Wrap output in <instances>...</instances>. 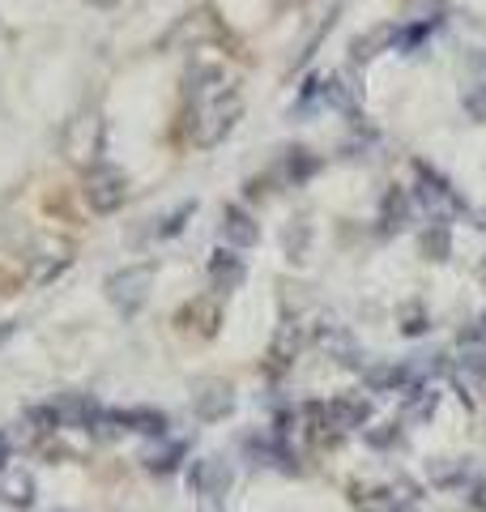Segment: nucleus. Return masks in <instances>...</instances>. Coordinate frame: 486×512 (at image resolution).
I'll use <instances>...</instances> for the list:
<instances>
[{
  "instance_id": "16",
  "label": "nucleus",
  "mask_w": 486,
  "mask_h": 512,
  "mask_svg": "<svg viewBox=\"0 0 486 512\" xmlns=\"http://www.w3.org/2000/svg\"><path fill=\"white\" fill-rule=\"evenodd\" d=\"M393 43H397V26H380V30H371V35L354 39L350 56H354V64H367V60H376L380 52H388Z\"/></svg>"
},
{
  "instance_id": "19",
  "label": "nucleus",
  "mask_w": 486,
  "mask_h": 512,
  "mask_svg": "<svg viewBox=\"0 0 486 512\" xmlns=\"http://www.w3.org/2000/svg\"><path fill=\"white\" fill-rule=\"evenodd\" d=\"M435 26H440V18H418V22H410V26H401L393 52H414V47H423V39H431Z\"/></svg>"
},
{
  "instance_id": "22",
  "label": "nucleus",
  "mask_w": 486,
  "mask_h": 512,
  "mask_svg": "<svg viewBox=\"0 0 486 512\" xmlns=\"http://www.w3.org/2000/svg\"><path fill=\"white\" fill-rule=\"evenodd\" d=\"M427 474H431V483H435V487H457V483H465L469 466H465V461L440 457V461H431V466H427Z\"/></svg>"
},
{
  "instance_id": "10",
  "label": "nucleus",
  "mask_w": 486,
  "mask_h": 512,
  "mask_svg": "<svg viewBox=\"0 0 486 512\" xmlns=\"http://www.w3.org/2000/svg\"><path fill=\"white\" fill-rule=\"evenodd\" d=\"M52 406H56V419H60V427H81V431H86V427L94 423V414L103 410V406L94 402L90 393H60Z\"/></svg>"
},
{
  "instance_id": "20",
  "label": "nucleus",
  "mask_w": 486,
  "mask_h": 512,
  "mask_svg": "<svg viewBox=\"0 0 486 512\" xmlns=\"http://www.w3.org/2000/svg\"><path fill=\"white\" fill-rule=\"evenodd\" d=\"M192 316H197L201 320V333H205V338H214V333H218V320H222V312H218V299H192L188 303V308H184V320H192Z\"/></svg>"
},
{
  "instance_id": "8",
  "label": "nucleus",
  "mask_w": 486,
  "mask_h": 512,
  "mask_svg": "<svg viewBox=\"0 0 486 512\" xmlns=\"http://www.w3.org/2000/svg\"><path fill=\"white\" fill-rule=\"evenodd\" d=\"M218 231L226 239V248H252L256 239H261V227H256V218L243 210V205H226Z\"/></svg>"
},
{
  "instance_id": "7",
  "label": "nucleus",
  "mask_w": 486,
  "mask_h": 512,
  "mask_svg": "<svg viewBox=\"0 0 486 512\" xmlns=\"http://www.w3.org/2000/svg\"><path fill=\"white\" fill-rule=\"evenodd\" d=\"M205 274H209V286H214L218 295H231L248 282V265H243V256H235L231 248H218L214 256H209Z\"/></svg>"
},
{
  "instance_id": "31",
  "label": "nucleus",
  "mask_w": 486,
  "mask_h": 512,
  "mask_svg": "<svg viewBox=\"0 0 486 512\" xmlns=\"http://www.w3.org/2000/svg\"><path fill=\"white\" fill-rule=\"evenodd\" d=\"M393 512H418V508H414V500H397Z\"/></svg>"
},
{
  "instance_id": "23",
  "label": "nucleus",
  "mask_w": 486,
  "mask_h": 512,
  "mask_svg": "<svg viewBox=\"0 0 486 512\" xmlns=\"http://www.w3.org/2000/svg\"><path fill=\"white\" fill-rule=\"evenodd\" d=\"M5 504H13V508L35 504V478H30V474H13L5 483Z\"/></svg>"
},
{
  "instance_id": "3",
  "label": "nucleus",
  "mask_w": 486,
  "mask_h": 512,
  "mask_svg": "<svg viewBox=\"0 0 486 512\" xmlns=\"http://www.w3.org/2000/svg\"><path fill=\"white\" fill-rule=\"evenodd\" d=\"M81 197H86L94 214H116L128 201V175L111 163H90L86 180H81Z\"/></svg>"
},
{
  "instance_id": "26",
  "label": "nucleus",
  "mask_w": 486,
  "mask_h": 512,
  "mask_svg": "<svg viewBox=\"0 0 486 512\" xmlns=\"http://www.w3.org/2000/svg\"><path fill=\"white\" fill-rule=\"evenodd\" d=\"M465 116L469 120H478V124H486V82H478L474 90H465Z\"/></svg>"
},
{
  "instance_id": "32",
  "label": "nucleus",
  "mask_w": 486,
  "mask_h": 512,
  "mask_svg": "<svg viewBox=\"0 0 486 512\" xmlns=\"http://www.w3.org/2000/svg\"><path fill=\"white\" fill-rule=\"evenodd\" d=\"M469 333H474V338H482V342H486V316H482V320H478V325L469 329Z\"/></svg>"
},
{
  "instance_id": "25",
  "label": "nucleus",
  "mask_w": 486,
  "mask_h": 512,
  "mask_svg": "<svg viewBox=\"0 0 486 512\" xmlns=\"http://www.w3.org/2000/svg\"><path fill=\"white\" fill-rule=\"evenodd\" d=\"M363 440L371 448H393L401 440V423H380V427H363Z\"/></svg>"
},
{
  "instance_id": "27",
  "label": "nucleus",
  "mask_w": 486,
  "mask_h": 512,
  "mask_svg": "<svg viewBox=\"0 0 486 512\" xmlns=\"http://www.w3.org/2000/svg\"><path fill=\"white\" fill-rule=\"evenodd\" d=\"M192 214H197V201H184L180 210H175V214H171V218H167V222H162V227H158V235H162V239L180 235V231H184V222H188Z\"/></svg>"
},
{
  "instance_id": "9",
  "label": "nucleus",
  "mask_w": 486,
  "mask_h": 512,
  "mask_svg": "<svg viewBox=\"0 0 486 512\" xmlns=\"http://www.w3.org/2000/svg\"><path fill=\"white\" fill-rule=\"evenodd\" d=\"M324 414H329V427L333 431H363L367 419H371V406L363 402V397H333L329 406H324Z\"/></svg>"
},
{
  "instance_id": "18",
  "label": "nucleus",
  "mask_w": 486,
  "mask_h": 512,
  "mask_svg": "<svg viewBox=\"0 0 486 512\" xmlns=\"http://www.w3.org/2000/svg\"><path fill=\"white\" fill-rule=\"evenodd\" d=\"M320 103L324 107H337V111H354V86L346 82L342 73L324 77V82H320Z\"/></svg>"
},
{
  "instance_id": "21",
  "label": "nucleus",
  "mask_w": 486,
  "mask_h": 512,
  "mask_svg": "<svg viewBox=\"0 0 486 512\" xmlns=\"http://www.w3.org/2000/svg\"><path fill=\"white\" fill-rule=\"evenodd\" d=\"M295 350H299V329H295V325H290V320H286V325L278 329V338H273V350H269V359H273V372H278V367H286L290 359H295Z\"/></svg>"
},
{
  "instance_id": "1",
  "label": "nucleus",
  "mask_w": 486,
  "mask_h": 512,
  "mask_svg": "<svg viewBox=\"0 0 486 512\" xmlns=\"http://www.w3.org/2000/svg\"><path fill=\"white\" fill-rule=\"evenodd\" d=\"M239 116H243L239 90L218 86L209 99H201L197 107H192V141H197V146H218V141L235 128Z\"/></svg>"
},
{
  "instance_id": "33",
  "label": "nucleus",
  "mask_w": 486,
  "mask_h": 512,
  "mask_svg": "<svg viewBox=\"0 0 486 512\" xmlns=\"http://www.w3.org/2000/svg\"><path fill=\"white\" fill-rule=\"evenodd\" d=\"M86 5H94V9H111L116 0H86Z\"/></svg>"
},
{
  "instance_id": "30",
  "label": "nucleus",
  "mask_w": 486,
  "mask_h": 512,
  "mask_svg": "<svg viewBox=\"0 0 486 512\" xmlns=\"http://www.w3.org/2000/svg\"><path fill=\"white\" fill-rule=\"evenodd\" d=\"M5 461H9V436L0 431V470H5Z\"/></svg>"
},
{
  "instance_id": "12",
  "label": "nucleus",
  "mask_w": 486,
  "mask_h": 512,
  "mask_svg": "<svg viewBox=\"0 0 486 512\" xmlns=\"http://www.w3.org/2000/svg\"><path fill=\"white\" fill-rule=\"evenodd\" d=\"M120 427L124 431H137V436H167V414L150 410V406H133V410H120Z\"/></svg>"
},
{
  "instance_id": "29",
  "label": "nucleus",
  "mask_w": 486,
  "mask_h": 512,
  "mask_svg": "<svg viewBox=\"0 0 486 512\" xmlns=\"http://www.w3.org/2000/svg\"><path fill=\"white\" fill-rule=\"evenodd\" d=\"M469 508L486 512V478H474V487H469Z\"/></svg>"
},
{
  "instance_id": "34",
  "label": "nucleus",
  "mask_w": 486,
  "mask_h": 512,
  "mask_svg": "<svg viewBox=\"0 0 486 512\" xmlns=\"http://www.w3.org/2000/svg\"><path fill=\"white\" fill-rule=\"evenodd\" d=\"M478 278H482V286H486V261H482V269H478Z\"/></svg>"
},
{
  "instance_id": "14",
  "label": "nucleus",
  "mask_w": 486,
  "mask_h": 512,
  "mask_svg": "<svg viewBox=\"0 0 486 512\" xmlns=\"http://www.w3.org/2000/svg\"><path fill=\"white\" fill-rule=\"evenodd\" d=\"M410 214H414V197L410 192H401V188H393L384 197V205H380V227L384 231H401V227H410Z\"/></svg>"
},
{
  "instance_id": "11",
  "label": "nucleus",
  "mask_w": 486,
  "mask_h": 512,
  "mask_svg": "<svg viewBox=\"0 0 486 512\" xmlns=\"http://www.w3.org/2000/svg\"><path fill=\"white\" fill-rule=\"evenodd\" d=\"M184 440H162L158 448H145L141 453V466L150 470V474H175L180 470V461H184Z\"/></svg>"
},
{
  "instance_id": "13",
  "label": "nucleus",
  "mask_w": 486,
  "mask_h": 512,
  "mask_svg": "<svg viewBox=\"0 0 486 512\" xmlns=\"http://www.w3.org/2000/svg\"><path fill=\"white\" fill-rule=\"evenodd\" d=\"M418 248H423L427 261H448L452 256V231H448V222L444 218H431L423 235H418Z\"/></svg>"
},
{
  "instance_id": "4",
  "label": "nucleus",
  "mask_w": 486,
  "mask_h": 512,
  "mask_svg": "<svg viewBox=\"0 0 486 512\" xmlns=\"http://www.w3.org/2000/svg\"><path fill=\"white\" fill-rule=\"evenodd\" d=\"M414 175H418V184H414V205H423L431 218H444V222H448V214H461V210H465V201L457 197V188H452L435 167L414 163Z\"/></svg>"
},
{
  "instance_id": "15",
  "label": "nucleus",
  "mask_w": 486,
  "mask_h": 512,
  "mask_svg": "<svg viewBox=\"0 0 486 512\" xmlns=\"http://www.w3.org/2000/svg\"><path fill=\"white\" fill-rule=\"evenodd\" d=\"M401 397H405V419H414V423L431 419V414H435V406H440V393H435L427 380L410 384V389H405Z\"/></svg>"
},
{
  "instance_id": "6",
  "label": "nucleus",
  "mask_w": 486,
  "mask_h": 512,
  "mask_svg": "<svg viewBox=\"0 0 486 512\" xmlns=\"http://www.w3.org/2000/svg\"><path fill=\"white\" fill-rule=\"evenodd\" d=\"M231 410H235V389L226 380H201L197 389H192V414H197L201 423H218Z\"/></svg>"
},
{
  "instance_id": "24",
  "label": "nucleus",
  "mask_w": 486,
  "mask_h": 512,
  "mask_svg": "<svg viewBox=\"0 0 486 512\" xmlns=\"http://www.w3.org/2000/svg\"><path fill=\"white\" fill-rule=\"evenodd\" d=\"M316 167L320 163L307 150H290V158H286V180L290 184H303V180H312V175H316Z\"/></svg>"
},
{
  "instance_id": "28",
  "label": "nucleus",
  "mask_w": 486,
  "mask_h": 512,
  "mask_svg": "<svg viewBox=\"0 0 486 512\" xmlns=\"http://www.w3.org/2000/svg\"><path fill=\"white\" fill-rule=\"evenodd\" d=\"M410 338H418V333H427V316L418 312V308H410V316H405V325H401Z\"/></svg>"
},
{
  "instance_id": "5",
  "label": "nucleus",
  "mask_w": 486,
  "mask_h": 512,
  "mask_svg": "<svg viewBox=\"0 0 486 512\" xmlns=\"http://www.w3.org/2000/svg\"><path fill=\"white\" fill-rule=\"evenodd\" d=\"M235 483V470H231V461L218 457V453H209V457H197L188 466V487L201 495V500H222L226 491H231Z\"/></svg>"
},
{
  "instance_id": "17",
  "label": "nucleus",
  "mask_w": 486,
  "mask_h": 512,
  "mask_svg": "<svg viewBox=\"0 0 486 512\" xmlns=\"http://www.w3.org/2000/svg\"><path fill=\"white\" fill-rule=\"evenodd\" d=\"M461 367H465V376H474V380H486V342L482 338H474V333H461V359H457Z\"/></svg>"
},
{
  "instance_id": "2",
  "label": "nucleus",
  "mask_w": 486,
  "mask_h": 512,
  "mask_svg": "<svg viewBox=\"0 0 486 512\" xmlns=\"http://www.w3.org/2000/svg\"><path fill=\"white\" fill-rule=\"evenodd\" d=\"M150 286H154V265L145 261V265H124L116 269L107 282H103V291H107V303L116 308L120 316H137L145 308V299H150Z\"/></svg>"
}]
</instances>
